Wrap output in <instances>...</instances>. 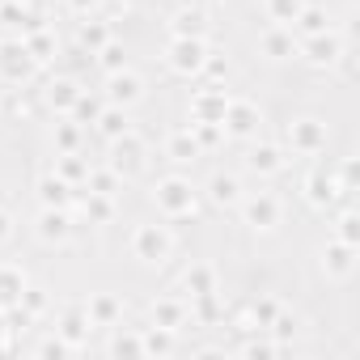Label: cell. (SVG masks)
Returning <instances> with one entry per match:
<instances>
[{
  "instance_id": "cell-40",
  "label": "cell",
  "mask_w": 360,
  "mask_h": 360,
  "mask_svg": "<svg viewBox=\"0 0 360 360\" xmlns=\"http://www.w3.org/2000/svg\"><path fill=\"white\" fill-rule=\"evenodd\" d=\"M72 110H77V115H81V119H98V110H102V106H98V102H94V98H85V94H81V98H77V102H72Z\"/></svg>"
},
{
  "instance_id": "cell-25",
  "label": "cell",
  "mask_w": 360,
  "mask_h": 360,
  "mask_svg": "<svg viewBox=\"0 0 360 360\" xmlns=\"http://www.w3.org/2000/svg\"><path fill=\"white\" fill-rule=\"evenodd\" d=\"M165 148H169V157H174V161H191V157L200 153V144H195V136H191V131H174Z\"/></svg>"
},
{
  "instance_id": "cell-8",
  "label": "cell",
  "mask_w": 360,
  "mask_h": 360,
  "mask_svg": "<svg viewBox=\"0 0 360 360\" xmlns=\"http://www.w3.org/2000/svg\"><path fill=\"white\" fill-rule=\"evenodd\" d=\"M106 94H110L115 106H131V102H140L144 81H140L136 72H123V68H119V72H110V89H106Z\"/></svg>"
},
{
  "instance_id": "cell-11",
  "label": "cell",
  "mask_w": 360,
  "mask_h": 360,
  "mask_svg": "<svg viewBox=\"0 0 360 360\" xmlns=\"http://www.w3.org/2000/svg\"><path fill=\"white\" fill-rule=\"evenodd\" d=\"M68 229H72V221H68L64 208H43V217H39V238L43 242H64Z\"/></svg>"
},
{
  "instance_id": "cell-16",
  "label": "cell",
  "mask_w": 360,
  "mask_h": 360,
  "mask_svg": "<svg viewBox=\"0 0 360 360\" xmlns=\"http://www.w3.org/2000/svg\"><path fill=\"white\" fill-rule=\"evenodd\" d=\"M85 314H89V326H110V322L119 318V301H115L110 292H98V297L85 305Z\"/></svg>"
},
{
  "instance_id": "cell-32",
  "label": "cell",
  "mask_w": 360,
  "mask_h": 360,
  "mask_svg": "<svg viewBox=\"0 0 360 360\" xmlns=\"http://www.w3.org/2000/svg\"><path fill=\"white\" fill-rule=\"evenodd\" d=\"M43 309H47V292H43V288H26V292H22V314L34 318V314H43Z\"/></svg>"
},
{
  "instance_id": "cell-27",
  "label": "cell",
  "mask_w": 360,
  "mask_h": 360,
  "mask_svg": "<svg viewBox=\"0 0 360 360\" xmlns=\"http://www.w3.org/2000/svg\"><path fill=\"white\" fill-rule=\"evenodd\" d=\"M85 212H89V221H110V217H115V204H110V195H98V191H89V200H85Z\"/></svg>"
},
{
  "instance_id": "cell-3",
  "label": "cell",
  "mask_w": 360,
  "mask_h": 360,
  "mask_svg": "<svg viewBox=\"0 0 360 360\" xmlns=\"http://www.w3.org/2000/svg\"><path fill=\"white\" fill-rule=\"evenodd\" d=\"M204 56H208V43L204 39H174L169 43V68L183 72V77L200 72L204 68Z\"/></svg>"
},
{
  "instance_id": "cell-44",
  "label": "cell",
  "mask_w": 360,
  "mask_h": 360,
  "mask_svg": "<svg viewBox=\"0 0 360 360\" xmlns=\"http://www.w3.org/2000/svg\"><path fill=\"white\" fill-rule=\"evenodd\" d=\"M85 5H94V0H72V9H85Z\"/></svg>"
},
{
  "instance_id": "cell-13",
  "label": "cell",
  "mask_w": 360,
  "mask_h": 360,
  "mask_svg": "<svg viewBox=\"0 0 360 360\" xmlns=\"http://www.w3.org/2000/svg\"><path fill=\"white\" fill-rule=\"evenodd\" d=\"M153 322L157 326H165V330H178L187 322V309H183V301H174V297H161V301H153Z\"/></svg>"
},
{
  "instance_id": "cell-29",
  "label": "cell",
  "mask_w": 360,
  "mask_h": 360,
  "mask_svg": "<svg viewBox=\"0 0 360 360\" xmlns=\"http://www.w3.org/2000/svg\"><path fill=\"white\" fill-rule=\"evenodd\" d=\"M305 187H309V200H314V204H326V200H335V183H330L326 174H314Z\"/></svg>"
},
{
  "instance_id": "cell-9",
  "label": "cell",
  "mask_w": 360,
  "mask_h": 360,
  "mask_svg": "<svg viewBox=\"0 0 360 360\" xmlns=\"http://www.w3.org/2000/svg\"><path fill=\"white\" fill-rule=\"evenodd\" d=\"M225 106H229V98H225L221 89H200V94H195V102H191V115H195V119H204V123H221Z\"/></svg>"
},
{
  "instance_id": "cell-10",
  "label": "cell",
  "mask_w": 360,
  "mask_h": 360,
  "mask_svg": "<svg viewBox=\"0 0 360 360\" xmlns=\"http://www.w3.org/2000/svg\"><path fill=\"white\" fill-rule=\"evenodd\" d=\"M246 221H250L255 229H271V225L280 221L276 195H255V200H246Z\"/></svg>"
},
{
  "instance_id": "cell-31",
  "label": "cell",
  "mask_w": 360,
  "mask_h": 360,
  "mask_svg": "<svg viewBox=\"0 0 360 360\" xmlns=\"http://www.w3.org/2000/svg\"><path fill=\"white\" fill-rule=\"evenodd\" d=\"M335 56H339V43H335V39H314V43H309V60H314V64H330Z\"/></svg>"
},
{
  "instance_id": "cell-5",
  "label": "cell",
  "mask_w": 360,
  "mask_h": 360,
  "mask_svg": "<svg viewBox=\"0 0 360 360\" xmlns=\"http://www.w3.org/2000/svg\"><path fill=\"white\" fill-rule=\"evenodd\" d=\"M34 68V56L26 51V43H5L0 47V72H5L9 81H26Z\"/></svg>"
},
{
  "instance_id": "cell-2",
  "label": "cell",
  "mask_w": 360,
  "mask_h": 360,
  "mask_svg": "<svg viewBox=\"0 0 360 360\" xmlns=\"http://www.w3.org/2000/svg\"><path fill=\"white\" fill-rule=\"evenodd\" d=\"M131 255H136L140 263H161V259L169 255V233H165L161 225H140V229L131 233Z\"/></svg>"
},
{
  "instance_id": "cell-33",
  "label": "cell",
  "mask_w": 360,
  "mask_h": 360,
  "mask_svg": "<svg viewBox=\"0 0 360 360\" xmlns=\"http://www.w3.org/2000/svg\"><path fill=\"white\" fill-rule=\"evenodd\" d=\"M174 347V339H169V330L161 326V330H148L144 339H140V352H169Z\"/></svg>"
},
{
  "instance_id": "cell-14",
  "label": "cell",
  "mask_w": 360,
  "mask_h": 360,
  "mask_svg": "<svg viewBox=\"0 0 360 360\" xmlns=\"http://www.w3.org/2000/svg\"><path fill=\"white\" fill-rule=\"evenodd\" d=\"M39 200H43V208H68L72 183H64L60 174H56V178H43V183H39Z\"/></svg>"
},
{
  "instance_id": "cell-15",
  "label": "cell",
  "mask_w": 360,
  "mask_h": 360,
  "mask_svg": "<svg viewBox=\"0 0 360 360\" xmlns=\"http://www.w3.org/2000/svg\"><path fill=\"white\" fill-rule=\"evenodd\" d=\"M174 39H204V9H178L174 13Z\"/></svg>"
},
{
  "instance_id": "cell-26",
  "label": "cell",
  "mask_w": 360,
  "mask_h": 360,
  "mask_svg": "<svg viewBox=\"0 0 360 360\" xmlns=\"http://www.w3.org/2000/svg\"><path fill=\"white\" fill-rule=\"evenodd\" d=\"M56 174L64 178V183H85V174H89V165L77 157V153H64L60 157V165H56Z\"/></svg>"
},
{
  "instance_id": "cell-38",
  "label": "cell",
  "mask_w": 360,
  "mask_h": 360,
  "mask_svg": "<svg viewBox=\"0 0 360 360\" xmlns=\"http://www.w3.org/2000/svg\"><path fill=\"white\" fill-rule=\"evenodd\" d=\"M26 51H30L34 60H47V51H51V39H47V34H34V39H26Z\"/></svg>"
},
{
  "instance_id": "cell-1",
  "label": "cell",
  "mask_w": 360,
  "mask_h": 360,
  "mask_svg": "<svg viewBox=\"0 0 360 360\" xmlns=\"http://www.w3.org/2000/svg\"><path fill=\"white\" fill-rule=\"evenodd\" d=\"M153 200H157V208L169 212V217L195 212V191H191V183H183V178H165V183H157Z\"/></svg>"
},
{
  "instance_id": "cell-12",
  "label": "cell",
  "mask_w": 360,
  "mask_h": 360,
  "mask_svg": "<svg viewBox=\"0 0 360 360\" xmlns=\"http://www.w3.org/2000/svg\"><path fill=\"white\" fill-rule=\"evenodd\" d=\"M208 195H212V204H221V208L242 204V187H238V178H233V174H217L212 183H208Z\"/></svg>"
},
{
  "instance_id": "cell-34",
  "label": "cell",
  "mask_w": 360,
  "mask_h": 360,
  "mask_svg": "<svg viewBox=\"0 0 360 360\" xmlns=\"http://www.w3.org/2000/svg\"><path fill=\"white\" fill-rule=\"evenodd\" d=\"M77 140H81L77 123H60V127H56V144H60L64 153H77Z\"/></svg>"
},
{
  "instance_id": "cell-30",
  "label": "cell",
  "mask_w": 360,
  "mask_h": 360,
  "mask_svg": "<svg viewBox=\"0 0 360 360\" xmlns=\"http://www.w3.org/2000/svg\"><path fill=\"white\" fill-rule=\"evenodd\" d=\"M263 51H267V56H276V60H284V56H292V39H288V34H280V30H271V34L263 39Z\"/></svg>"
},
{
  "instance_id": "cell-43",
  "label": "cell",
  "mask_w": 360,
  "mask_h": 360,
  "mask_svg": "<svg viewBox=\"0 0 360 360\" xmlns=\"http://www.w3.org/2000/svg\"><path fill=\"white\" fill-rule=\"evenodd\" d=\"M43 352H47V356H64V352H68V343H64V339H47V343H43Z\"/></svg>"
},
{
  "instance_id": "cell-41",
  "label": "cell",
  "mask_w": 360,
  "mask_h": 360,
  "mask_svg": "<svg viewBox=\"0 0 360 360\" xmlns=\"http://www.w3.org/2000/svg\"><path fill=\"white\" fill-rule=\"evenodd\" d=\"M110 352H115V356H123V352H140V339H131V335H119V339L110 343Z\"/></svg>"
},
{
  "instance_id": "cell-42",
  "label": "cell",
  "mask_w": 360,
  "mask_h": 360,
  "mask_svg": "<svg viewBox=\"0 0 360 360\" xmlns=\"http://www.w3.org/2000/svg\"><path fill=\"white\" fill-rule=\"evenodd\" d=\"M9 238H13V217L0 208V242H9Z\"/></svg>"
},
{
  "instance_id": "cell-22",
  "label": "cell",
  "mask_w": 360,
  "mask_h": 360,
  "mask_svg": "<svg viewBox=\"0 0 360 360\" xmlns=\"http://www.w3.org/2000/svg\"><path fill=\"white\" fill-rule=\"evenodd\" d=\"M85 326H89V314L68 309V314H64V322H60V339L72 347V343H81V339H85Z\"/></svg>"
},
{
  "instance_id": "cell-6",
  "label": "cell",
  "mask_w": 360,
  "mask_h": 360,
  "mask_svg": "<svg viewBox=\"0 0 360 360\" xmlns=\"http://www.w3.org/2000/svg\"><path fill=\"white\" fill-rule=\"evenodd\" d=\"M221 127H225L229 136H250V131L259 127V110H255L250 102H229L225 115H221Z\"/></svg>"
},
{
  "instance_id": "cell-23",
  "label": "cell",
  "mask_w": 360,
  "mask_h": 360,
  "mask_svg": "<svg viewBox=\"0 0 360 360\" xmlns=\"http://www.w3.org/2000/svg\"><path fill=\"white\" fill-rule=\"evenodd\" d=\"M250 169H259V174H276V169H280V148H276V144H259V148H250Z\"/></svg>"
},
{
  "instance_id": "cell-37",
  "label": "cell",
  "mask_w": 360,
  "mask_h": 360,
  "mask_svg": "<svg viewBox=\"0 0 360 360\" xmlns=\"http://www.w3.org/2000/svg\"><path fill=\"white\" fill-rule=\"evenodd\" d=\"M297 18H301V30H305V34H322V22H326V18H322L318 9H305V13H297Z\"/></svg>"
},
{
  "instance_id": "cell-39",
  "label": "cell",
  "mask_w": 360,
  "mask_h": 360,
  "mask_svg": "<svg viewBox=\"0 0 360 360\" xmlns=\"http://www.w3.org/2000/svg\"><path fill=\"white\" fill-rule=\"evenodd\" d=\"M276 314H280V309H276V301H259V305H255V322H259V326H271V322H276Z\"/></svg>"
},
{
  "instance_id": "cell-21",
  "label": "cell",
  "mask_w": 360,
  "mask_h": 360,
  "mask_svg": "<svg viewBox=\"0 0 360 360\" xmlns=\"http://www.w3.org/2000/svg\"><path fill=\"white\" fill-rule=\"evenodd\" d=\"M94 123H98V131H102V136H110V140H115V136H123V131H131V127H127V115H123V106L98 110V119H94Z\"/></svg>"
},
{
  "instance_id": "cell-19",
  "label": "cell",
  "mask_w": 360,
  "mask_h": 360,
  "mask_svg": "<svg viewBox=\"0 0 360 360\" xmlns=\"http://www.w3.org/2000/svg\"><path fill=\"white\" fill-rule=\"evenodd\" d=\"M183 288H187L191 297H200V292H217V276H212V267H204V263L187 267V276H183Z\"/></svg>"
},
{
  "instance_id": "cell-28",
  "label": "cell",
  "mask_w": 360,
  "mask_h": 360,
  "mask_svg": "<svg viewBox=\"0 0 360 360\" xmlns=\"http://www.w3.org/2000/svg\"><path fill=\"white\" fill-rule=\"evenodd\" d=\"M267 13H271V22H297L301 0H267Z\"/></svg>"
},
{
  "instance_id": "cell-18",
  "label": "cell",
  "mask_w": 360,
  "mask_h": 360,
  "mask_svg": "<svg viewBox=\"0 0 360 360\" xmlns=\"http://www.w3.org/2000/svg\"><path fill=\"white\" fill-rule=\"evenodd\" d=\"M77 39H81V47H89V51H102V47L110 43V30H106V22H102V18H85Z\"/></svg>"
},
{
  "instance_id": "cell-35",
  "label": "cell",
  "mask_w": 360,
  "mask_h": 360,
  "mask_svg": "<svg viewBox=\"0 0 360 360\" xmlns=\"http://www.w3.org/2000/svg\"><path fill=\"white\" fill-rule=\"evenodd\" d=\"M98 56H102V68H106V72H119V68H123V47H119V43H106Z\"/></svg>"
},
{
  "instance_id": "cell-7",
  "label": "cell",
  "mask_w": 360,
  "mask_h": 360,
  "mask_svg": "<svg viewBox=\"0 0 360 360\" xmlns=\"http://www.w3.org/2000/svg\"><path fill=\"white\" fill-rule=\"evenodd\" d=\"M288 144H292L297 153H318V148L326 144V131H322V123H314V119H297V123H288Z\"/></svg>"
},
{
  "instance_id": "cell-36",
  "label": "cell",
  "mask_w": 360,
  "mask_h": 360,
  "mask_svg": "<svg viewBox=\"0 0 360 360\" xmlns=\"http://www.w3.org/2000/svg\"><path fill=\"white\" fill-rule=\"evenodd\" d=\"M347 267H352V246L343 242V246H335V250H330V271H335V276H343Z\"/></svg>"
},
{
  "instance_id": "cell-17",
  "label": "cell",
  "mask_w": 360,
  "mask_h": 360,
  "mask_svg": "<svg viewBox=\"0 0 360 360\" xmlns=\"http://www.w3.org/2000/svg\"><path fill=\"white\" fill-rule=\"evenodd\" d=\"M22 292H26V276H22V267H0V305L22 301Z\"/></svg>"
},
{
  "instance_id": "cell-20",
  "label": "cell",
  "mask_w": 360,
  "mask_h": 360,
  "mask_svg": "<svg viewBox=\"0 0 360 360\" xmlns=\"http://www.w3.org/2000/svg\"><path fill=\"white\" fill-rule=\"evenodd\" d=\"M77 98H81V89H77L68 77H60V81H51V85H47V102H51V106H60V110H72V102H77Z\"/></svg>"
},
{
  "instance_id": "cell-4",
  "label": "cell",
  "mask_w": 360,
  "mask_h": 360,
  "mask_svg": "<svg viewBox=\"0 0 360 360\" xmlns=\"http://www.w3.org/2000/svg\"><path fill=\"white\" fill-rule=\"evenodd\" d=\"M140 165H144V144H140L131 131L115 136V140H110V169H115V174H136Z\"/></svg>"
},
{
  "instance_id": "cell-24",
  "label": "cell",
  "mask_w": 360,
  "mask_h": 360,
  "mask_svg": "<svg viewBox=\"0 0 360 360\" xmlns=\"http://www.w3.org/2000/svg\"><path fill=\"white\" fill-rule=\"evenodd\" d=\"M85 187L89 191H98V195H115V187H119V174L106 165V169H89L85 174Z\"/></svg>"
}]
</instances>
